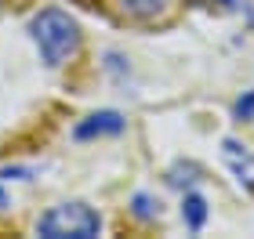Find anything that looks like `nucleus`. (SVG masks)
Segmentation results:
<instances>
[{
  "mask_svg": "<svg viewBox=\"0 0 254 239\" xmlns=\"http://www.w3.org/2000/svg\"><path fill=\"white\" fill-rule=\"evenodd\" d=\"M131 203H134V218H142V221H149V218H160V199L145 196V192H138V196H134Z\"/></svg>",
  "mask_w": 254,
  "mask_h": 239,
  "instance_id": "nucleus-6",
  "label": "nucleus"
},
{
  "mask_svg": "<svg viewBox=\"0 0 254 239\" xmlns=\"http://www.w3.org/2000/svg\"><path fill=\"white\" fill-rule=\"evenodd\" d=\"M102 232V218L87 203H59L37 221L40 239H95Z\"/></svg>",
  "mask_w": 254,
  "mask_h": 239,
  "instance_id": "nucleus-2",
  "label": "nucleus"
},
{
  "mask_svg": "<svg viewBox=\"0 0 254 239\" xmlns=\"http://www.w3.org/2000/svg\"><path fill=\"white\" fill-rule=\"evenodd\" d=\"M4 210H7V192L0 189V214H4Z\"/></svg>",
  "mask_w": 254,
  "mask_h": 239,
  "instance_id": "nucleus-9",
  "label": "nucleus"
},
{
  "mask_svg": "<svg viewBox=\"0 0 254 239\" xmlns=\"http://www.w3.org/2000/svg\"><path fill=\"white\" fill-rule=\"evenodd\" d=\"M233 112H236V120H254V91H247V95L236 101Z\"/></svg>",
  "mask_w": 254,
  "mask_h": 239,
  "instance_id": "nucleus-7",
  "label": "nucleus"
},
{
  "mask_svg": "<svg viewBox=\"0 0 254 239\" xmlns=\"http://www.w3.org/2000/svg\"><path fill=\"white\" fill-rule=\"evenodd\" d=\"M247 22H251V29H254V0H247Z\"/></svg>",
  "mask_w": 254,
  "mask_h": 239,
  "instance_id": "nucleus-8",
  "label": "nucleus"
},
{
  "mask_svg": "<svg viewBox=\"0 0 254 239\" xmlns=\"http://www.w3.org/2000/svg\"><path fill=\"white\" fill-rule=\"evenodd\" d=\"M29 33H33V40H37V48H40V58L48 65L69 62L76 54V48H80L76 18H69L65 11H59V7L40 11V15L29 22Z\"/></svg>",
  "mask_w": 254,
  "mask_h": 239,
  "instance_id": "nucleus-1",
  "label": "nucleus"
},
{
  "mask_svg": "<svg viewBox=\"0 0 254 239\" xmlns=\"http://www.w3.org/2000/svg\"><path fill=\"white\" fill-rule=\"evenodd\" d=\"M218 4H236V0H218Z\"/></svg>",
  "mask_w": 254,
  "mask_h": 239,
  "instance_id": "nucleus-10",
  "label": "nucleus"
},
{
  "mask_svg": "<svg viewBox=\"0 0 254 239\" xmlns=\"http://www.w3.org/2000/svg\"><path fill=\"white\" fill-rule=\"evenodd\" d=\"M182 218H186V225L192 232L203 229V221H207V199L200 196V192H186V199H182Z\"/></svg>",
  "mask_w": 254,
  "mask_h": 239,
  "instance_id": "nucleus-4",
  "label": "nucleus"
},
{
  "mask_svg": "<svg viewBox=\"0 0 254 239\" xmlns=\"http://www.w3.org/2000/svg\"><path fill=\"white\" fill-rule=\"evenodd\" d=\"M124 11L134 18H153L164 11V0H124Z\"/></svg>",
  "mask_w": 254,
  "mask_h": 239,
  "instance_id": "nucleus-5",
  "label": "nucleus"
},
{
  "mask_svg": "<svg viewBox=\"0 0 254 239\" xmlns=\"http://www.w3.org/2000/svg\"><path fill=\"white\" fill-rule=\"evenodd\" d=\"M124 131V116L120 112H95V116H87L84 123H76L73 138H95V134H120Z\"/></svg>",
  "mask_w": 254,
  "mask_h": 239,
  "instance_id": "nucleus-3",
  "label": "nucleus"
}]
</instances>
